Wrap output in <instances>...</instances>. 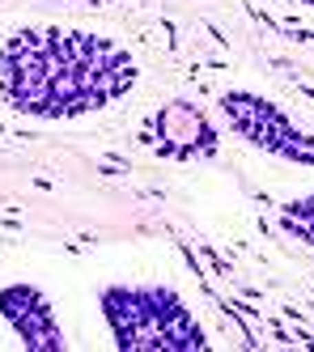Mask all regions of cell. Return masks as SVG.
<instances>
[{
  "label": "cell",
  "mask_w": 314,
  "mask_h": 352,
  "mask_svg": "<svg viewBox=\"0 0 314 352\" xmlns=\"http://www.w3.org/2000/svg\"><path fill=\"white\" fill-rule=\"evenodd\" d=\"M136 81L132 52L94 30L25 26L0 47V98L25 119L64 123L98 115L132 94Z\"/></svg>",
  "instance_id": "obj_1"
},
{
  "label": "cell",
  "mask_w": 314,
  "mask_h": 352,
  "mask_svg": "<svg viewBox=\"0 0 314 352\" xmlns=\"http://www.w3.org/2000/svg\"><path fill=\"white\" fill-rule=\"evenodd\" d=\"M115 348L123 352H204L208 336L191 306L162 285H107L98 293Z\"/></svg>",
  "instance_id": "obj_2"
},
{
  "label": "cell",
  "mask_w": 314,
  "mask_h": 352,
  "mask_svg": "<svg viewBox=\"0 0 314 352\" xmlns=\"http://www.w3.org/2000/svg\"><path fill=\"white\" fill-rule=\"evenodd\" d=\"M217 107L225 115V128L233 136H242L251 148L280 157V162H293V166H314V136L302 132L272 98L247 94V89H225L217 98Z\"/></svg>",
  "instance_id": "obj_3"
},
{
  "label": "cell",
  "mask_w": 314,
  "mask_h": 352,
  "mask_svg": "<svg viewBox=\"0 0 314 352\" xmlns=\"http://www.w3.org/2000/svg\"><path fill=\"white\" fill-rule=\"evenodd\" d=\"M149 144L166 162H208V157H217L221 136L196 102L170 98L149 119Z\"/></svg>",
  "instance_id": "obj_4"
},
{
  "label": "cell",
  "mask_w": 314,
  "mask_h": 352,
  "mask_svg": "<svg viewBox=\"0 0 314 352\" xmlns=\"http://www.w3.org/2000/svg\"><path fill=\"white\" fill-rule=\"evenodd\" d=\"M0 318L13 327L21 348L30 352H64V331L56 306L34 285H5L0 289Z\"/></svg>",
  "instance_id": "obj_5"
},
{
  "label": "cell",
  "mask_w": 314,
  "mask_h": 352,
  "mask_svg": "<svg viewBox=\"0 0 314 352\" xmlns=\"http://www.w3.org/2000/svg\"><path fill=\"white\" fill-rule=\"evenodd\" d=\"M280 230L314 250V191L306 199H293V204L280 208Z\"/></svg>",
  "instance_id": "obj_6"
},
{
  "label": "cell",
  "mask_w": 314,
  "mask_h": 352,
  "mask_svg": "<svg viewBox=\"0 0 314 352\" xmlns=\"http://www.w3.org/2000/svg\"><path fill=\"white\" fill-rule=\"evenodd\" d=\"M297 5H306V9H314V0H297Z\"/></svg>",
  "instance_id": "obj_7"
}]
</instances>
